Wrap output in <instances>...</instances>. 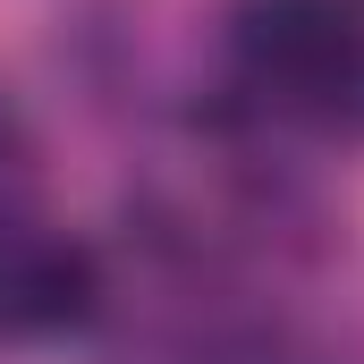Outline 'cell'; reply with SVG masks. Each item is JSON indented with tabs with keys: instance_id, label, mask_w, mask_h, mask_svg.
<instances>
[{
	"instance_id": "obj_1",
	"label": "cell",
	"mask_w": 364,
	"mask_h": 364,
	"mask_svg": "<svg viewBox=\"0 0 364 364\" xmlns=\"http://www.w3.org/2000/svg\"><path fill=\"white\" fill-rule=\"evenodd\" d=\"M237 68L272 110L339 119L364 102V0H246Z\"/></svg>"
},
{
	"instance_id": "obj_2",
	"label": "cell",
	"mask_w": 364,
	"mask_h": 364,
	"mask_svg": "<svg viewBox=\"0 0 364 364\" xmlns=\"http://www.w3.org/2000/svg\"><path fill=\"white\" fill-rule=\"evenodd\" d=\"M102 296V263L85 237L51 229L26 203H0V339H60Z\"/></svg>"
},
{
	"instance_id": "obj_3",
	"label": "cell",
	"mask_w": 364,
	"mask_h": 364,
	"mask_svg": "<svg viewBox=\"0 0 364 364\" xmlns=\"http://www.w3.org/2000/svg\"><path fill=\"white\" fill-rule=\"evenodd\" d=\"M9 178H17V127H9V110H0V203H17Z\"/></svg>"
}]
</instances>
